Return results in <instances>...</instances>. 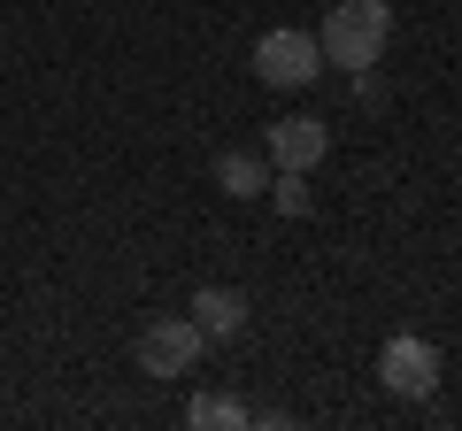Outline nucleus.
Returning a JSON list of instances; mask_svg holds the SVG:
<instances>
[{
  "label": "nucleus",
  "instance_id": "nucleus-8",
  "mask_svg": "<svg viewBox=\"0 0 462 431\" xmlns=\"http://www.w3.org/2000/svg\"><path fill=\"white\" fill-rule=\"evenodd\" d=\"M263 193L278 200V216H309V208H316V193H309V170H278V178H270Z\"/></svg>",
  "mask_w": 462,
  "mask_h": 431
},
{
  "label": "nucleus",
  "instance_id": "nucleus-3",
  "mask_svg": "<svg viewBox=\"0 0 462 431\" xmlns=\"http://www.w3.org/2000/svg\"><path fill=\"white\" fill-rule=\"evenodd\" d=\"M200 347H208V339H200L193 316H162V324L139 332V370H147V378H185V370L200 362Z\"/></svg>",
  "mask_w": 462,
  "mask_h": 431
},
{
  "label": "nucleus",
  "instance_id": "nucleus-6",
  "mask_svg": "<svg viewBox=\"0 0 462 431\" xmlns=\"http://www.w3.org/2000/svg\"><path fill=\"white\" fill-rule=\"evenodd\" d=\"M247 293H231V285H200L193 293V324H200V339H239L247 332Z\"/></svg>",
  "mask_w": 462,
  "mask_h": 431
},
{
  "label": "nucleus",
  "instance_id": "nucleus-4",
  "mask_svg": "<svg viewBox=\"0 0 462 431\" xmlns=\"http://www.w3.org/2000/svg\"><path fill=\"white\" fill-rule=\"evenodd\" d=\"M378 378H385V393H401V400H424L431 385H439V347H431V339H385V354H378Z\"/></svg>",
  "mask_w": 462,
  "mask_h": 431
},
{
  "label": "nucleus",
  "instance_id": "nucleus-9",
  "mask_svg": "<svg viewBox=\"0 0 462 431\" xmlns=\"http://www.w3.org/2000/svg\"><path fill=\"white\" fill-rule=\"evenodd\" d=\"M185 424H208V431H224V424H247V408H239V400H231V393H200L193 400V408H185Z\"/></svg>",
  "mask_w": 462,
  "mask_h": 431
},
{
  "label": "nucleus",
  "instance_id": "nucleus-1",
  "mask_svg": "<svg viewBox=\"0 0 462 431\" xmlns=\"http://www.w3.org/2000/svg\"><path fill=\"white\" fill-rule=\"evenodd\" d=\"M385 39H393V8L385 0H339L324 16V39L316 47H324L331 69H370L385 54Z\"/></svg>",
  "mask_w": 462,
  "mask_h": 431
},
{
  "label": "nucleus",
  "instance_id": "nucleus-5",
  "mask_svg": "<svg viewBox=\"0 0 462 431\" xmlns=\"http://www.w3.org/2000/svg\"><path fill=\"white\" fill-rule=\"evenodd\" d=\"M270 170H316L324 162V147H331V132L316 116H285V124H270Z\"/></svg>",
  "mask_w": 462,
  "mask_h": 431
},
{
  "label": "nucleus",
  "instance_id": "nucleus-2",
  "mask_svg": "<svg viewBox=\"0 0 462 431\" xmlns=\"http://www.w3.org/2000/svg\"><path fill=\"white\" fill-rule=\"evenodd\" d=\"M254 69H263V85H278V93H300V85L324 78V47H316V32L278 23V32L254 39Z\"/></svg>",
  "mask_w": 462,
  "mask_h": 431
},
{
  "label": "nucleus",
  "instance_id": "nucleus-7",
  "mask_svg": "<svg viewBox=\"0 0 462 431\" xmlns=\"http://www.w3.org/2000/svg\"><path fill=\"white\" fill-rule=\"evenodd\" d=\"M216 185H224L231 200H254L270 185V170H263V154H239V147H231V154H216Z\"/></svg>",
  "mask_w": 462,
  "mask_h": 431
}]
</instances>
